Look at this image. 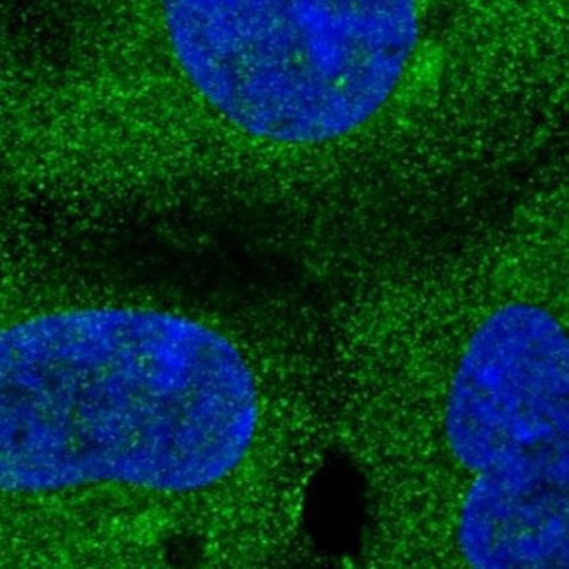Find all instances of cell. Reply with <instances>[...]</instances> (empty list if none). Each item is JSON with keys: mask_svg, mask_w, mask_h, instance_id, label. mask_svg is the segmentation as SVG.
<instances>
[{"mask_svg": "<svg viewBox=\"0 0 569 569\" xmlns=\"http://www.w3.org/2000/svg\"><path fill=\"white\" fill-rule=\"evenodd\" d=\"M325 321L368 569L569 568L565 298L513 269Z\"/></svg>", "mask_w": 569, "mask_h": 569, "instance_id": "7a4b0ae2", "label": "cell"}, {"mask_svg": "<svg viewBox=\"0 0 569 569\" xmlns=\"http://www.w3.org/2000/svg\"><path fill=\"white\" fill-rule=\"evenodd\" d=\"M328 450L303 319L121 293L0 306V568H277Z\"/></svg>", "mask_w": 569, "mask_h": 569, "instance_id": "6da1fadb", "label": "cell"}, {"mask_svg": "<svg viewBox=\"0 0 569 569\" xmlns=\"http://www.w3.org/2000/svg\"><path fill=\"white\" fill-rule=\"evenodd\" d=\"M181 71L227 123L291 148L370 123L400 87L421 0H161Z\"/></svg>", "mask_w": 569, "mask_h": 569, "instance_id": "3957f363", "label": "cell"}]
</instances>
